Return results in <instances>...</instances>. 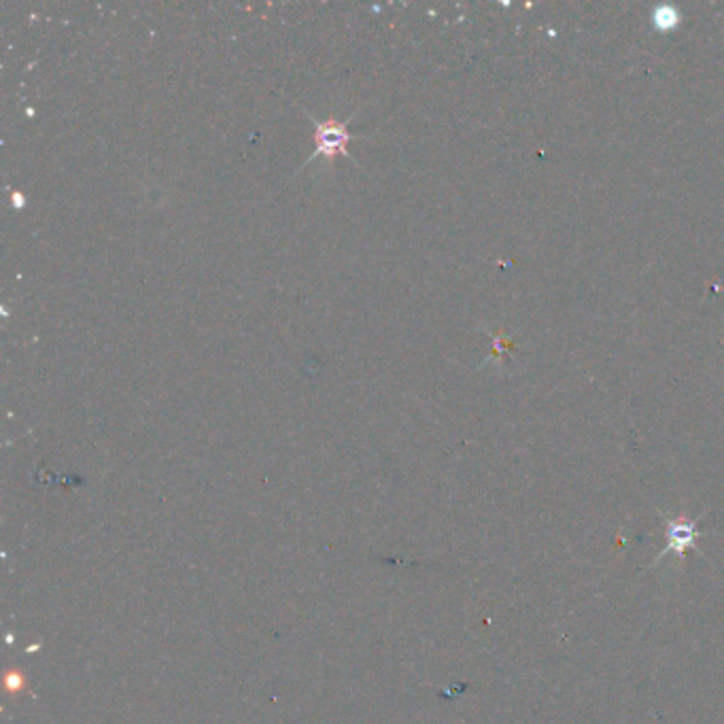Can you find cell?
<instances>
[{"label": "cell", "instance_id": "2", "mask_svg": "<svg viewBox=\"0 0 724 724\" xmlns=\"http://www.w3.org/2000/svg\"><path fill=\"white\" fill-rule=\"evenodd\" d=\"M667 546L661 553L659 559H663L665 555H674V557H684L688 550H693L697 546L699 540V527L695 521H671L667 519ZM657 559V561H659Z\"/></svg>", "mask_w": 724, "mask_h": 724}, {"label": "cell", "instance_id": "1", "mask_svg": "<svg viewBox=\"0 0 724 724\" xmlns=\"http://www.w3.org/2000/svg\"><path fill=\"white\" fill-rule=\"evenodd\" d=\"M310 119H313V124L317 128V134H315V143H317V149L315 153L310 155V158H306L304 166L315 162L317 158H323L327 164H334V160L338 158V155H347V158H353V155L349 153L347 145L349 141L353 139V134L349 132V124L351 119H317L310 115Z\"/></svg>", "mask_w": 724, "mask_h": 724}]
</instances>
